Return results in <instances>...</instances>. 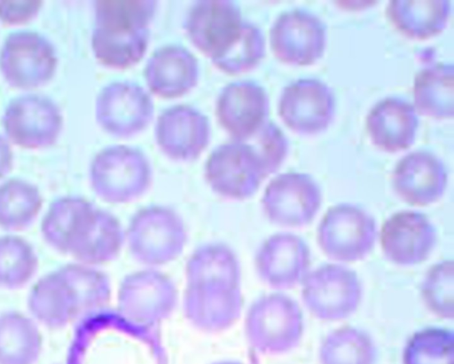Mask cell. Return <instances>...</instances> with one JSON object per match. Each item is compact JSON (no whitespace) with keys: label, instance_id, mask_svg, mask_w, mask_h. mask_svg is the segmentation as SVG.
<instances>
[{"label":"cell","instance_id":"27","mask_svg":"<svg viewBox=\"0 0 454 364\" xmlns=\"http://www.w3.org/2000/svg\"><path fill=\"white\" fill-rule=\"evenodd\" d=\"M453 330L428 327L413 333L404 346V364H452Z\"/></svg>","mask_w":454,"mask_h":364},{"label":"cell","instance_id":"28","mask_svg":"<svg viewBox=\"0 0 454 364\" xmlns=\"http://www.w3.org/2000/svg\"><path fill=\"white\" fill-rule=\"evenodd\" d=\"M420 297L434 316L452 320L454 316V266L451 259L433 265L420 284Z\"/></svg>","mask_w":454,"mask_h":364},{"label":"cell","instance_id":"2","mask_svg":"<svg viewBox=\"0 0 454 364\" xmlns=\"http://www.w3.org/2000/svg\"><path fill=\"white\" fill-rule=\"evenodd\" d=\"M125 242L137 261L158 266L180 256L187 242V230L172 209L149 206L132 216L125 230Z\"/></svg>","mask_w":454,"mask_h":364},{"label":"cell","instance_id":"4","mask_svg":"<svg viewBox=\"0 0 454 364\" xmlns=\"http://www.w3.org/2000/svg\"><path fill=\"white\" fill-rule=\"evenodd\" d=\"M301 285L305 307L323 321H339L350 317L363 299L359 276L344 264L321 265L309 271Z\"/></svg>","mask_w":454,"mask_h":364},{"label":"cell","instance_id":"23","mask_svg":"<svg viewBox=\"0 0 454 364\" xmlns=\"http://www.w3.org/2000/svg\"><path fill=\"white\" fill-rule=\"evenodd\" d=\"M43 197L38 188L22 179L0 185V228L19 232L31 226L40 214Z\"/></svg>","mask_w":454,"mask_h":364},{"label":"cell","instance_id":"8","mask_svg":"<svg viewBox=\"0 0 454 364\" xmlns=\"http://www.w3.org/2000/svg\"><path fill=\"white\" fill-rule=\"evenodd\" d=\"M57 56L48 39L32 31L11 34L0 52V70L9 85L33 89L54 75Z\"/></svg>","mask_w":454,"mask_h":364},{"label":"cell","instance_id":"24","mask_svg":"<svg viewBox=\"0 0 454 364\" xmlns=\"http://www.w3.org/2000/svg\"><path fill=\"white\" fill-rule=\"evenodd\" d=\"M375 354L372 336L352 326L332 330L325 336L319 348L322 364H372Z\"/></svg>","mask_w":454,"mask_h":364},{"label":"cell","instance_id":"20","mask_svg":"<svg viewBox=\"0 0 454 364\" xmlns=\"http://www.w3.org/2000/svg\"><path fill=\"white\" fill-rule=\"evenodd\" d=\"M451 12L450 1H390L386 16L403 36L427 40L442 33Z\"/></svg>","mask_w":454,"mask_h":364},{"label":"cell","instance_id":"6","mask_svg":"<svg viewBox=\"0 0 454 364\" xmlns=\"http://www.w3.org/2000/svg\"><path fill=\"white\" fill-rule=\"evenodd\" d=\"M322 201L321 188L310 175L286 172L274 178L267 186L262 208L272 224L286 228H301L314 220Z\"/></svg>","mask_w":454,"mask_h":364},{"label":"cell","instance_id":"26","mask_svg":"<svg viewBox=\"0 0 454 364\" xmlns=\"http://www.w3.org/2000/svg\"><path fill=\"white\" fill-rule=\"evenodd\" d=\"M74 294L80 318L105 307L111 297L108 276L95 266L79 262L60 267Z\"/></svg>","mask_w":454,"mask_h":364},{"label":"cell","instance_id":"30","mask_svg":"<svg viewBox=\"0 0 454 364\" xmlns=\"http://www.w3.org/2000/svg\"><path fill=\"white\" fill-rule=\"evenodd\" d=\"M12 153L9 143L0 135V178L12 169Z\"/></svg>","mask_w":454,"mask_h":364},{"label":"cell","instance_id":"25","mask_svg":"<svg viewBox=\"0 0 454 364\" xmlns=\"http://www.w3.org/2000/svg\"><path fill=\"white\" fill-rule=\"evenodd\" d=\"M39 261L34 247L16 234L0 236V288L18 289L35 276Z\"/></svg>","mask_w":454,"mask_h":364},{"label":"cell","instance_id":"10","mask_svg":"<svg viewBox=\"0 0 454 364\" xmlns=\"http://www.w3.org/2000/svg\"><path fill=\"white\" fill-rule=\"evenodd\" d=\"M270 44L278 59L292 66L319 60L326 46V27L316 14L293 9L281 13L270 30Z\"/></svg>","mask_w":454,"mask_h":364},{"label":"cell","instance_id":"17","mask_svg":"<svg viewBox=\"0 0 454 364\" xmlns=\"http://www.w3.org/2000/svg\"><path fill=\"white\" fill-rule=\"evenodd\" d=\"M96 207L76 196L54 201L43 215L41 233L55 250L70 255Z\"/></svg>","mask_w":454,"mask_h":364},{"label":"cell","instance_id":"22","mask_svg":"<svg viewBox=\"0 0 454 364\" xmlns=\"http://www.w3.org/2000/svg\"><path fill=\"white\" fill-rule=\"evenodd\" d=\"M43 349L37 322L24 313L0 314V364H35Z\"/></svg>","mask_w":454,"mask_h":364},{"label":"cell","instance_id":"21","mask_svg":"<svg viewBox=\"0 0 454 364\" xmlns=\"http://www.w3.org/2000/svg\"><path fill=\"white\" fill-rule=\"evenodd\" d=\"M187 285L224 284L240 286L241 266L228 245L210 242L198 247L185 265Z\"/></svg>","mask_w":454,"mask_h":364},{"label":"cell","instance_id":"3","mask_svg":"<svg viewBox=\"0 0 454 364\" xmlns=\"http://www.w3.org/2000/svg\"><path fill=\"white\" fill-rule=\"evenodd\" d=\"M378 235L374 217L349 202L330 207L317 228V242L323 253L344 265L365 258L374 249Z\"/></svg>","mask_w":454,"mask_h":364},{"label":"cell","instance_id":"14","mask_svg":"<svg viewBox=\"0 0 454 364\" xmlns=\"http://www.w3.org/2000/svg\"><path fill=\"white\" fill-rule=\"evenodd\" d=\"M243 297L240 286L224 284L187 285L183 299L185 318L204 332H221L240 317Z\"/></svg>","mask_w":454,"mask_h":364},{"label":"cell","instance_id":"19","mask_svg":"<svg viewBox=\"0 0 454 364\" xmlns=\"http://www.w3.org/2000/svg\"><path fill=\"white\" fill-rule=\"evenodd\" d=\"M125 243V230L112 213L96 208L70 252L76 262L98 265L114 260Z\"/></svg>","mask_w":454,"mask_h":364},{"label":"cell","instance_id":"16","mask_svg":"<svg viewBox=\"0 0 454 364\" xmlns=\"http://www.w3.org/2000/svg\"><path fill=\"white\" fill-rule=\"evenodd\" d=\"M27 307L37 323L51 329L62 328L80 319L71 285L59 268L33 285Z\"/></svg>","mask_w":454,"mask_h":364},{"label":"cell","instance_id":"29","mask_svg":"<svg viewBox=\"0 0 454 364\" xmlns=\"http://www.w3.org/2000/svg\"><path fill=\"white\" fill-rule=\"evenodd\" d=\"M42 1H0V20L19 25L31 20L38 13Z\"/></svg>","mask_w":454,"mask_h":364},{"label":"cell","instance_id":"9","mask_svg":"<svg viewBox=\"0 0 454 364\" xmlns=\"http://www.w3.org/2000/svg\"><path fill=\"white\" fill-rule=\"evenodd\" d=\"M378 241L389 262L400 266H412L431 256L437 243V232L426 214L403 210L384 221L379 229Z\"/></svg>","mask_w":454,"mask_h":364},{"label":"cell","instance_id":"18","mask_svg":"<svg viewBox=\"0 0 454 364\" xmlns=\"http://www.w3.org/2000/svg\"><path fill=\"white\" fill-rule=\"evenodd\" d=\"M454 67L452 63L426 60L413 83L417 113L437 120L453 118Z\"/></svg>","mask_w":454,"mask_h":364},{"label":"cell","instance_id":"13","mask_svg":"<svg viewBox=\"0 0 454 364\" xmlns=\"http://www.w3.org/2000/svg\"><path fill=\"white\" fill-rule=\"evenodd\" d=\"M448 185V171L434 153L415 150L403 156L391 175L396 196L405 203L426 207L439 202Z\"/></svg>","mask_w":454,"mask_h":364},{"label":"cell","instance_id":"12","mask_svg":"<svg viewBox=\"0 0 454 364\" xmlns=\"http://www.w3.org/2000/svg\"><path fill=\"white\" fill-rule=\"evenodd\" d=\"M3 124L8 138L25 148H41L58 138L62 117L57 105L41 95H24L7 106Z\"/></svg>","mask_w":454,"mask_h":364},{"label":"cell","instance_id":"15","mask_svg":"<svg viewBox=\"0 0 454 364\" xmlns=\"http://www.w3.org/2000/svg\"><path fill=\"white\" fill-rule=\"evenodd\" d=\"M418 113L413 105L400 97L377 102L368 113L365 129L372 145L395 154L410 148L417 136Z\"/></svg>","mask_w":454,"mask_h":364},{"label":"cell","instance_id":"5","mask_svg":"<svg viewBox=\"0 0 454 364\" xmlns=\"http://www.w3.org/2000/svg\"><path fill=\"white\" fill-rule=\"evenodd\" d=\"M178 301L173 280L156 269L147 268L126 275L119 287L120 313L139 326H153L168 319Z\"/></svg>","mask_w":454,"mask_h":364},{"label":"cell","instance_id":"7","mask_svg":"<svg viewBox=\"0 0 454 364\" xmlns=\"http://www.w3.org/2000/svg\"><path fill=\"white\" fill-rule=\"evenodd\" d=\"M334 92L325 83L301 78L282 91L278 115L286 126L301 136H316L326 131L335 115Z\"/></svg>","mask_w":454,"mask_h":364},{"label":"cell","instance_id":"1","mask_svg":"<svg viewBox=\"0 0 454 364\" xmlns=\"http://www.w3.org/2000/svg\"><path fill=\"white\" fill-rule=\"evenodd\" d=\"M244 330L247 341L258 351L286 352L295 348L303 336V313L298 303L288 295L265 294L249 306Z\"/></svg>","mask_w":454,"mask_h":364},{"label":"cell","instance_id":"11","mask_svg":"<svg viewBox=\"0 0 454 364\" xmlns=\"http://www.w3.org/2000/svg\"><path fill=\"white\" fill-rule=\"evenodd\" d=\"M311 253L299 235L280 232L266 238L254 255V269L267 286L285 290L301 284L310 271Z\"/></svg>","mask_w":454,"mask_h":364}]
</instances>
